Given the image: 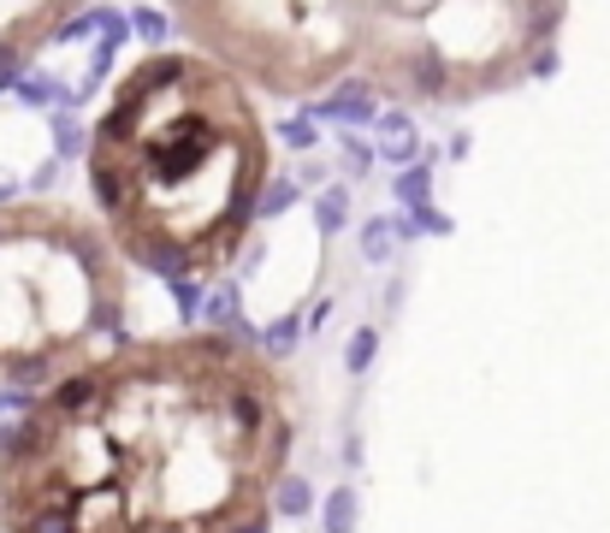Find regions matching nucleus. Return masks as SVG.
Segmentation results:
<instances>
[{"label":"nucleus","instance_id":"14","mask_svg":"<svg viewBox=\"0 0 610 533\" xmlns=\"http://www.w3.org/2000/svg\"><path fill=\"white\" fill-rule=\"evenodd\" d=\"M285 142H290V149H314V125L309 119H290L285 125Z\"/></svg>","mask_w":610,"mask_h":533},{"label":"nucleus","instance_id":"13","mask_svg":"<svg viewBox=\"0 0 610 533\" xmlns=\"http://www.w3.org/2000/svg\"><path fill=\"white\" fill-rule=\"evenodd\" d=\"M398 196L410 201V208H421V196H427V172H403V178H398Z\"/></svg>","mask_w":610,"mask_h":533},{"label":"nucleus","instance_id":"10","mask_svg":"<svg viewBox=\"0 0 610 533\" xmlns=\"http://www.w3.org/2000/svg\"><path fill=\"white\" fill-rule=\"evenodd\" d=\"M297 338H302V321H297V314H285V321L267 333V350H290Z\"/></svg>","mask_w":610,"mask_h":533},{"label":"nucleus","instance_id":"11","mask_svg":"<svg viewBox=\"0 0 610 533\" xmlns=\"http://www.w3.org/2000/svg\"><path fill=\"white\" fill-rule=\"evenodd\" d=\"M309 480H285V493H279V510H290V515H302V510H309Z\"/></svg>","mask_w":610,"mask_h":533},{"label":"nucleus","instance_id":"6","mask_svg":"<svg viewBox=\"0 0 610 533\" xmlns=\"http://www.w3.org/2000/svg\"><path fill=\"white\" fill-rule=\"evenodd\" d=\"M344 213H350V196H344V184H332V190L321 196V208H314V220H321V232H338Z\"/></svg>","mask_w":610,"mask_h":533},{"label":"nucleus","instance_id":"8","mask_svg":"<svg viewBox=\"0 0 610 533\" xmlns=\"http://www.w3.org/2000/svg\"><path fill=\"white\" fill-rule=\"evenodd\" d=\"M373 344H380V333H373V326H361V333L350 338V373H361L373 362Z\"/></svg>","mask_w":610,"mask_h":533},{"label":"nucleus","instance_id":"15","mask_svg":"<svg viewBox=\"0 0 610 533\" xmlns=\"http://www.w3.org/2000/svg\"><path fill=\"white\" fill-rule=\"evenodd\" d=\"M290 196H297V190H290V184H267V196H261V213H279Z\"/></svg>","mask_w":610,"mask_h":533},{"label":"nucleus","instance_id":"5","mask_svg":"<svg viewBox=\"0 0 610 533\" xmlns=\"http://www.w3.org/2000/svg\"><path fill=\"white\" fill-rule=\"evenodd\" d=\"M380 149H385V161H398V166L415 154V125L403 119V113H391V119L380 125Z\"/></svg>","mask_w":610,"mask_h":533},{"label":"nucleus","instance_id":"16","mask_svg":"<svg viewBox=\"0 0 610 533\" xmlns=\"http://www.w3.org/2000/svg\"><path fill=\"white\" fill-rule=\"evenodd\" d=\"M344 166H350V178H361V172H368V149H361V142H344Z\"/></svg>","mask_w":610,"mask_h":533},{"label":"nucleus","instance_id":"3","mask_svg":"<svg viewBox=\"0 0 610 533\" xmlns=\"http://www.w3.org/2000/svg\"><path fill=\"white\" fill-rule=\"evenodd\" d=\"M125 285L107 243L60 213H0V380L60 385L113 350Z\"/></svg>","mask_w":610,"mask_h":533},{"label":"nucleus","instance_id":"7","mask_svg":"<svg viewBox=\"0 0 610 533\" xmlns=\"http://www.w3.org/2000/svg\"><path fill=\"white\" fill-rule=\"evenodd\" d=\"M350 522H356V498L344 493H332V503H326V533H350Z\"/></svg>","mask_w":610,"mask_h":533},{"label":"nucleus","instance_id":"1","mask_svg":"<svg viewBox=\"0 0 610 533\" xmlns=\"http://www.w3.org/2000/svg\"><path fill=\"white\" fill-rule=\"evenodd\" d=\"M290 409L250 338L119 344L48 385L0 456L7 533H261Z\"/></svg>","mask_w":610,"mask_h":533},{"label":"nucleus","instance_id":"4","mask_svg":"<svg viewBox=\"0 0 610 533\" xmlns=\"http://www.w3.org/2000/svg\"><path fill=\"white\" fill-rule=\"evenodd\" d=\"M326 119H373V90L368 83H344V90L326 95Z\"/></svg>","mask_w":610,"mask_h":533},{"label":"nucleus","instance_id":"12","mask_svg":"<svg viewBox=\"0 0 610 533\" xmlns=\"http://www.w3.org/2000/svg\"><path fill=\"white\" fill-rule=\"evenodd\" d=\"M137 36H142V42H161V36H166V19H161L154 7H142V12H137Z\"/></svg>","mask_w":610,"mask_h":533},{"label":"nucleus","instance_id":"2","mask_svg":"<svg viewBox=\"0 0 610 533\" xmlns=\"http://www.w3.org/2000/svg\"><path fill=\"white\" fill-rule=\"evenodd\" d=\"M90 184L142 267L202 279L226 267L267 196V149L243 90L191 54H154L95 131Z\"/></svg>","mask_w":610,"mask_h":533},{"label":"nucleus","instance_id":"9","mask_svg":"<svg viewBox=\"0 0 610 533\" xmlns=\"http://www.w3.org/2000/svg\"><path fill=\"white\" fill-rule=\"evenodd\" d=\"M361 243H368L373 262H385V255H391V220H373L368 232H361Z\"/></svg>","mask_w":610,"mask_h":533}]
</instances>
